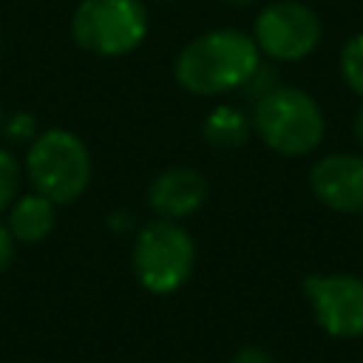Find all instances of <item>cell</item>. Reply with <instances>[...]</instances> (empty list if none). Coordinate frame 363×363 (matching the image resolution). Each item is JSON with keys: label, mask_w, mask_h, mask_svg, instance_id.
Instances as JSON below:
<instances>
[{"label": "cell", "mask_w": 363, "mask_h": 363, "mask_svg": "<svg viewBox=\"0 0 363 363\" xmlns=\"http://www.w3.org/2000/svg\"><path fill=\"white\" fill-rule=\"evenodd\" d=\"M230 363H275V360H272V354H269L264 346L247 343V346H241V349L233 354Z\"/></svg>", "instance_id": "obj_17"}, {"label": "cell", "mask_w": 363, "mask_h": 363, "mask_svg": "<svg viewBox=\"0 0 363 363\" xmlns=\"http://www.w3.org/2000/svg\"><path fill=\"white\" fill-rule=\"evenodd\" d=\"M275 85H281V82H278V74H275L269 65H264V60H261V65L255 68V74L247 79V85H244L241 91L255 102V99H261L267 91H272Z\"/></svg>", "instance_id": "obj_15"}, {"label": "cell", "mask_w": 363, "mask_h": 363, "mask_svg": "<svg viewBox=\"0 0 363 363\" xmlns=\"http://www.w3.org/2000/svg\"><path fill=\"white\" fill-rule=\"evenodd\" d=\"M91 173L94 164L85 142L65 128L37 133L26 150V176L34 193L51 199L54 204L77 201L88 190Z\"/></svg>", "instance_id": "obj_4"}, {"label": "cell", "mask_w": 363, "mask_h": 363, "mask_svg": "<svg viewBox=\"0 0 363 363\" xmlns=\"http://www.w3.org/2000/svg\"><path fill=\"white\" fill-rule=\"evenodd\" d=\"M142 0H79L71 14V34L79 48L96 57H125L147 37Z\"/></svg>", "instance_id": "obj_5"}, {"label": "cell", "mask_w": 363, "mask_h": 363, "mask_svg": "<svg viewBox=\"0 0 363 363\" xmlns=\"http://www.w3.org/2000/svg\"><path fill=\"white\" fill-rule=\"evenodd\" d=\"M252 130L269 150L295 159L312 153L320 145L326 119L312 94L292 85H275L261 99H255Z\"/></svg>", "instance_id": "obj_2"}, {"label": "cell", "mask_w": 363, "mask_h": 363, "mask_svg": "<svg viewBox=\"0 0 363 363\" xmlns=\"http://www.w3.org/2000/svg\"><path fill=\"white\" fill-rule=\"evenodd\" d=\"M323 26L312 6L301 0H278L258 11L252 23V40L267 60L298 62L309 57L320 43Z\"/></svg>", "instance_id": "obj_6"}, {"label": "cell", "mask_w": 363, "mask_h": 363, "mask_svg": "<svg viewBox=\"0 0 363 363\" xmlns=\"http://www.w3.org/2000/svg\"><path fill=\"white\" fill-rule=\"evenodd\" d=\"M20 182H23V167L17 156L9 147H0V213L9 210L11 201L17 199Z\"/></svg>", "instance_id": "obj_13"}, {"label": "cell", "mask_w": 363, "mask_h": 363, "mask_svg": "<svg viewBox=\"0 0 363 363\" xmlns=\"http://www.w3.org/2000/svg\"><path fill=\"white\" fill-rule=\"evenodd\" d=\"M159 3H176V0H159Z\"/></svg>", "instance_id": "obj_21"}, {"label": "cell", "mask_w": 363, "mask_h": 363, "mask_svg": "<svg viewBox=\"0 0 363 363\" xmlns=\"http://www.w3.org/2000/svg\"><path fill=\"white\" fill-rule=\"evenodd\" d=\"M315 199L335 213H363V156L329 153L309 170Z\"/></svg>", "instance_id": "obj_8"}, {"label": "cell", "mask_w": 363, "mask_h": 363, "mask_svg": "<svg viewBox=\"0 0 363 363\" xmlns=\"http://www.w3.org/2000/svg\"><path fill=\"white\" fill-rule=\"evenodd\" d=\"M0 128H3V105H0Z\"/></svg>", "instance_id": "obj_20"}, {"label": "cell", "mask_w": 363, "mask_h": 363, "mask_svg": "<svg viewBox=\"0 0 363 363\" xmlns=\"http://www.w3.org/2000/svg\"><path fill=\"white\" fill-rule=\"evenodd\" d=\"M130 261L142 289L153 295H173L196 269V241L182 221L156 216L136 230Z\"/></svg>", "instance_id": "obj_3"}, {"label": "cell", "mask_w": 363, "mask_h": 363, "mask_svg": "<svg viewBox=\"0 0 363 363\" xmlns=\"http://www.w3.org/2000/svg\"><path fill=\"white\" fill-rule=\"evenodd\" d=\"M14 255H17V238L11 235L9 224H3V221H0V272L11 267Z\"/></svg>", "instance_id": "obj_16"}, {"label": "cell", "mask_w": 363, "mask_h": 363, "mask_svg": "<svg viewBox=\"0 0 363 363\" xmlns=\"http://www.w3.org/2000/svg\"><path fill=\"white\" fill-rule=\"evenodd\" d=\"M221 3H230V6H247V3H252V0H221Z\"/></svg>", "instance_id": "obj_19"}, {"label": "cell", "mask_w": 363, "mask_h": 363, "mask_svg": "<svg viewBox=\"0 0 363 363\" xmlns=\"http://www.w3.org/2000/svg\"><path fill=\"white\" fill-rule=\"evenodd\" d=\"M261 65L252 34L241 28H213L193 37L173 62L176 82L196 96L241 91Z\"/></svg>", "instance_id": "obj_1"}, {"label": "cell", "mask_w": 363, "mask_h": 363, "mask_svg": "<svg viewBox=\"0 0 363 363\" xmlns=\"http://www.w3.org/2000/svg\"><path fill=\"white\" fill-rule=\"evenodd\" d=\"M315 323L340 340L363 337V278L352 272H315L303 278Z\"/></svg>", "instance_id": "obj_7"}, {"label": "cell", "mask_w": 363, "mask_h": 363, "mask_svg": "<svg viewBox=\"0 0 363 363\" xmlns=\"http://www.w3.org/2000/svg\"><path fill=\"white\" fill-rule=\"evenodd\" d=\"M252 133V119L238 105H216L201 122V139L213 150H238Z\"/></svg>", "instance_id": "obj_11"}, {"label": "cell", "mask_w": 363, "mask_h": 363, "mask_svg": "<svg viewBox=\"0 0 363 363\" xmlns=\"http://www.w3.org/2000/svg\"><path fill=\"white\" fill-rule=\"evenodd\" d=\"M337 68H340L343 82L363 99V31L352 34L343 43L340 57H337Z\"/></svg>", "instance_id": "obj_12"}, {"label": "cell", "mask_w": 363, "mask_h": 363, "mask_svg": "<svg viewBox=\"0 0 363 363\" xmlns=\"http://www.w3.org/2000/svg\"><path fill=\"white\" fill-rule=\"evenodd\" d=\"M352 133H354V139H357V145L363 147V105L354 111V119H352Z\"/></svg>", "instance_id": "obj_18"}, {"label": "cell", "mask_w": 363, "mask_h": 363, "mask_svg": "<svg viewBox=\"0 0 363 363\" xmlns=\"http://www.w3.org/2000/svg\"><path fill=\"white\" fill-rule=\"evenodd\" d=\"M57 224V204L40 193L17 196L9 207V230L17 244H37L51 235Z\"/></svg>", "instance_id": "obj_10"}, {"label": "cell", "mask_w": 363, "mask_h": 363, "mask_svg": "<svg viewBox=\"0 0 363 363\" xmlns=\"http://www.w3.org/2000/svg\"><path fill=\"white\" fill-rule=\"evenodd\" d=\"M207 176L190 164H173L156 173L147 184V207L159 218H190L207 201Z\"/></svg>", "instance_id": "obj_9"}, {"label": "cell", "mask_w": 363, "mask_h": 363, "mask_svg": "<svg viewBox=\"0 0 363 363\" xmlns=\"http://www.w3.org/2000/svg\"><path fill=\"white\" fill-rule=\"evenodd\" d=\"M3 136H6V142H11V145H31L34 139H37V119L31 116V113H11L9 119H3Z\"/></svg>", "instance_id": "obj_14"}]
</instances>
